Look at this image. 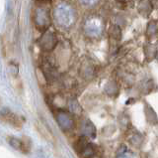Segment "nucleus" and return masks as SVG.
Returning a JSON list of instances; mask_svg holds the SVG:
<instances>
[{
	"label": "nucleus",
	"instance_id": "1",
	"mask_svg": "<svg viewBox=\"0 0 158 158\" xmlns=\"http://www.w3.org/2000/svg\"><path fill=\"white\" fill-rule=\"evenodd\" d=\"M54 19L59 26L64 28L71 27L74 23L76 22L77 15L76 11L70 4L62 2L59 3L54 8Z\"/></svg>",
	"mask_w": 158,
	"mask_h": 158
},
{
	"label": "nucleus",
	"instance_id": "2",
	"mask_svg": "<svg viewBox=\"0 0 158 158\" xmlns=\"http://www.w3.org/2000/svg\"><path fill=\"white\" fill-rule=\"evenodd\" d=\"M84 32L89 37H99L103 32V21L97 16L88 18L84 23Z\"/></svg>",
	"mask_w": 158,
	"mask_h": 158
},
{
	"label": "nucleus",
	"instance_id": "3",
	"mask_svg": "<svg viewBox=\"0 0 158 158\" xmlns=\"http://www.w3.org/2000/svg\"><path fill=\"white\" fill-rule=\"evenodd\" d=\"M38 43H39V46L41 47L44 51L49 52V51H52L57 45V38H56V35L52 31L47 30L42 35V37L39 39Z\"/></svg>",
	"mask_w": 158,
	"mask_h": 158
},
{
	"label": "nucleus",
	"instance_id": "4",
	"mask_svg": "<svg viewBox=\"0 0 158 158\" xmlns=\"http://www.w3.org/2000/svg\"><path fill=\"white\" fill-rule=\"evenodd\" d=\"M34 21L39 29H46L51 25L49 11L44 7H38L35 11Z\"/></svg>",
	"mask_w": 158,
	"mask_h": 158
},
{
	"label": "nucleus",
	"instance_id": "5",
	"mask_svg": "<svg viewBox=\"0 0 158 158\" xmlns=\"http://www.w3.org/2000/svg\"><path fill=\"white\" fill-rule=\"evenodd\" d=\"M152 11V5L150 1L148 0H143V1L139 4V12L142 15H148Z\"/></svg>",
	"mask_w": 158,
	"mask_h": 158
},
{
	"label": "nucleus",
	"instance_id": "6",
	"mask_svg": "<svg viewBox=\"0 0 158 158\" xmlns=\"http://www.w3.org/2000/svg\"><path fill=\"white\" fill-rule=\"evenodd\" d=\"M157 24L154 23V22H151L149 25H148V30H147V34L149 36H152V35H155V34L157 33Z\"/></svg>",
	"mask_w": 158,
	"mask_h": 158
},
{
	"label": "nucleus",
	"instance_id": "7",
	"mask_svg": "<svg viewBox=\"0 0 158 158\" xmlns=\"http://www.w3.org/2000/svg\"><path fill=\"white\" fill-rule=\"evenodd\" d=\"M81 3L83 4L84 6H87V7H93L98 4V2L100 0H80Z\"/></svg>",
	"mask_w": 158,
	"mask_h": 158
},
{
	"label": "nucleus",
	"instance_id": "8",
	"mask_svg": "<svg viewBox=\"0 0 158 158\" xmlns=\"http://www.w3.org/2000/svg\"><path fill=\"white\" fill-rule=\"evenodd\" d=\"M40 1H43V2H49V1H52V0H40Z\"/></svg>",
	"mask_w": 158,
	"mask_h": 158
}]
</instances>
